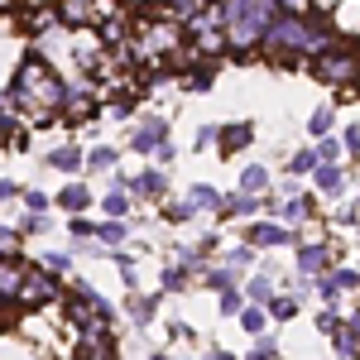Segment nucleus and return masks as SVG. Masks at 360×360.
<instances>
[{
    "instance_id": "423d86ee",
    "label": "nucleus",
    "mask_w": 360,
    "mask_h": 360,
    "mask_svg": "<svg viewBox=\"0 0 360 360\" xmlns=\"http://www.w3.org/2000/svg\"><path fill=\"white\" fill-rule=\"evenodd\" d=\"M115 188H125L130 197H149V202H159L168 193V173L164 168H144L135 178H115Z\"/></svg>"
},
{
    "instance_id": "2eb2a0df",
    "label": "nucleus",
    "mask_w": 360,
    "mask_h": 360,
    "mask_svg": "<svg viewBox=\"0 0 360 360\" xmlns=\"http://www.w3.org/2000/svg\"><path fill=\"white\" fill-rule=\"evenodd\" d=\"M101 207H106V221H130V212H135V197L125 193V188H111Z\"/></svg>"
},
{
    "instance_id": "f704fd0d",
    "label": "nucleus",
    "mask_w": 360,
    "mask_h": 360,
    "mask_svg": "<svg viewBox=\"0 0 360 360\" xmlns=\"http://www.w3.org/2000/svg\"><path fill=\"white\" fill-rule=\"evenodd\" d=\"M312 159H317V164H336V159H341V139H317V144H312Z\"/></svg>"
},
{
    "instance_id": "a19ab883",
    "label": "nucleus",
    "mask_w": 360,
    "mask_h": 360,
    "mask_svg": "<svg viewBox=\"0 0 360 360\" xmlns=\"http://www.w3.org/2000/svg\"><path fill=\"white\" fill-rule=\"evenodd\" d=\"M68 231H72V245H86V240L96 236V226L86 221V217H72V221H68Z\"/></svg>"
},
{
    "instance_id": "e433bc0d",
    "label": "nucleus",
    "mask_w": 360,
    "mask_h": 360,
    "mask_svg": "<svg viewBox=\"0 0 360 360\" xmlns=\"http://www.w3.org/2000/svg\"><path fill=\"white\" fill-rule=\"evenodd\" d=\"M183 86H193V91H207V86H212V68H207V63H193V72L183 77Z\"/></svg>"
},
{
    "instance_id": "a878e982",
    "label": "nucleus",
    "mask_w": 360,
    "mask_h": 360,
    "mask_svg": "<svg viewBox=\"0 0 360 360\" xmlns=\"http://www.w3.org/2000/svg\"><path fill=\"white\" fill-rule=\"evenodd\" d=\"M250 264H255V250H250L245 240H240V245H231L221 255V269H231V274H240V269H250Z\"/></svg>"
},
{
    "instance_id": "39448f33",
    "label": "nucleus",
    "mask_w": 360,
    "mask_h": 360,
    "mask_svg": "<svg viewBox=\"0 0 360 360\" xmlns=\"http://www.w3.org/2000/svg\"><path fill=\"white\" fill-rule=\"evenodd\" d=\"M336 269V245H327V240H303L298 245V274L303 278H322V274H332Z\"/></svg>"
},
{
    "instance_id": "37998d69",
    "label": "nucleus",
    "mask_w": 360,
    "mask_h": 360,
    "mask_svg": "<svg viewBox=\"0 0 360 360\" xmlns=\"http://www.w3.org/2000/svg\"><path fill=\"white\" fill-rule=\"evenodd\" d=\"M159 5H168V10H173V15H183V20H193L207 0H159Z\"/></svg>"
},
{
    "instance_id": "58836bf2",
    "label": "nucleus",
    "mask_w": 360,
    "mask_h": 360,
    "mask_svg": "<svg viewBox=\"0 0 360 360\" xmlns=\"http://www.w3.org/2000/svg\"><path fill=\"white\" fill-rule=\"evenodd\" d=\"M197 212L188 207V202H164V221H173V226H183V221H193Z\"/></svg>"
},
{
    "instance_id": "5701e85b",
    "label": "nucleus",
    "mask_w": 360,
    "mask_h": 360,
    "mask_svg": "<svg viewBox=\"0 0 360 360\" xmlns=\"http://www.w3.org/2000/svg\"><path fill=\"white\" fill-rule=\"evenodd\" d=\"M202 283L217 288V293H226V288H240V274H231V269H221V264H207V269H202Z\"/></svg>"
},
{
    "instance_id": "864d4df0",
    "label": "nucleus",
    "mask_w": 360,
    "mask_h": 360,
    "mask_svg": "<svg viewBox=\"0 0 360 360\" xmlns=\"http://www.w3.org/2000/svg\"><path fill=\"white\" fill-rule=\"evenodd\" d=\"M149 360H173V356H164V351H154V356H149Z\"/></svg>"
},
{
    "instance_id": "09e8293b",
    "label": "nucleus",
    "mask_w": 360,
    "mask_h": 360,
    "mask_svg": "<svg viewBox=\"0 0 360 360\" xmlns=\"http://www.w3.org/2000/svg\"><path fill=\"white\" fill-rule=\"evenodd\" d=\"M341 144H346V149H351V154H360V125H351V130H346V135H341Z\"/></svg>"
},
{
    "instance_id": "412c9836",
    "label": "nucleus",
    "mask_w": 360,
    "mask_h": 360,
    "mask_svg": "<svg viewBox=\"0 0 360 360\" xmlns=\"http://www.w3.org/2000/svg\"><path fill=\"white\" fill-rule=\"evenodd\" d=\"M278 207V221H307L312 217V197H283V202H274Z\"/></svg>"
},
{
    "instance_id": "6e6d98bb",
    "label": "nucleus",
    "mask_w": 360,
    "mask_h": 360,
    "mask_svg": "<svg viewBox=\"0 0 360 360\" xmlns=\"http://www.w3.org/2000/svg\"><path fill=\"white\" fill-rule=\"evenodd\" d=\"M356 274H360V264H356Z\"/></svg>"
},
{
    "instance_id": "7c9ffc66",
    "label": "nucleus",
    "mask_w": 360,
    "mask_h": 360,
    "mask_svg": "<svg viewBox=\"0 0 360 360\" xmlns=\"http://www.w3.org/2000/svg\"><path fill=\"white\" fill-rule=\"evenodd\" d=\"M20 202H25V212H34V217H49V193L44 188H25Z\"/></svg>"
},
{
    "instance_id": "cd10ccee",
    "label": "nucleus",
    "mask_w": 360,
    "mask_h": 360,
    "mask_svg": "<svg viewBox=\"0 0 360 360\" xmlns=\"http://www.w3.org/2000/svg\"><path fill=\"white\" fill-rule=\"evenodd\" d=\"M96 240L101 245H125L130 240V221H101L96 226Z\"/></svg>"
},
{
    "instance_id": "4c0bfd02",
    "label": "nucleus",
    "mask_w": 360,
    "mask_h": 360,
    "mask_svg": "<svg viewBox=\"0 0 360 360\" xmlns=\"http://www.w3.org/2000/svg\"><path fill=\"white\" fill-rule=\"evenodd\" d=\"M332 120H336V115H332V106H322V111H312V120H307V130H312L317 139H327V130H332Z\"/></svg>"
},
{
    "instance_id": "a211bd4d",
    "label": "nucleus",
    "mask_w": 360,
    "mask_h": 360,
    "mask_svg": "<svg viewBox=\"0 0 360 360\" xmlns=\"http://www.w3.org/2000/svg\"><path fill=\"white\" fill-rule=\"evenodd\" d=\"M49 168H58V173H77V168H82V144H58L53 154H49Z\"/></svg>"
},
{
    "instance_id": "f03ea898",
    "label": "nucleus",
    "mask_w": 360,
    "mask_h": 360,
    "mask_svg": "<svg viewBox=\"0 0 360 360\" xmlns=\"http://www.w3.org/2000/svg\"><path fill=\"white\" fill-rule=\"evenodd\" d=\"M307 72L317 77V82H327V86H356L360 82V53L351 49V44H327L322 53H312L307 58Z\"/></svg>"
},
{
    "instance_id": "7ed1b4c3",
    "label": "nucleus",
    "mask_w": 360,
    "mask_h": 360,
    "mask_svg": "<svg viewBox=\"0 0 360 360\" xmlns=\"http://www.w3.org/2000/svg\"><path fill=\"white\" fill-rule=\"evenodd\" d=\"M53 298H63V283L53 274H44L39 264H29L25 274H20L15 298H10V312H39V307H49Z\"/></svg>"
},
{
    "instance_id": "9d476101",
    "label": "nucleus",
    "mask_w": 360,
    "mask_h": 360,
    "mask_svg": "<svg viewBox=\"0 0 360 360\" xmlns=\"http://www.w3.org/2000/svg\"><path fill=\"white\" fill-rule=\"evenodd\" d=\"M221 154L226 159H236V154H240V149H250V144H255V125H250V120H240V125H221Z\"/></svg>"
},
{
    "instance_id": "bb28decb",
    "label": "nucleus",
    "mask_w": 360,
    "mask_h": 360,
    "mask_svg": "<svg viewBox=\"0 0 360 360\" xmlns=\"http://www.w3.org/2000/svg\"><path fill=\"white\" fill-rule=\"evenodd\" d=\"M264 312H269L274 322H288V317H298V298H293V293H274V298L264 303Z\"/></svg>"
},
{
    "instance_id": "aec40b11",
    "label": "nucleus",
    "mask_w": 360,
    "mask_h": 360,
    "mask_svg": "<svg viewBox=\"0 0 360 360\" xmlns=\"http://www.w3.org/2000/svg\"><path fill=\"white\" fill-rule=\"evenodd\" d=\"M188 207H193V212H221V193H217L212 183H193V193H188Z\"/></svg>"
},
{
    "instance_id": "393cba45",
    "label": "nucleus",
    "mask_w": 360,
    "mask_h": 360,
    "mask_svg": "<svg viewBox=\"0 0 360 360\" xmlns=\"http://www.w3.org/2000/svg\"><path fill=\"white\" fill-rule=\"evenodd\" d=\"M264 327H269V312H264V307H255V303H245V307H240V332H250V336H264Z\"/></svg>"
},
{
    "instance_id": "dca6fc26",
    "label": "nucleus",
    "mask_w": 360,
    "mask_h": 360,
    "mask_svg": "<svg viewBox=\"0 0 360 360\" xmlns=\"http://www.w3.org/2000/svg\"><path fill=\"white\" fill-rule=\"evenodd\" d=\"M58 207H63V212H72V217H82L86 207H91V193H86V183H68V188L58 193Z\"/></svg>"
},
{
    "instance_id": "72a5a7b5",
    "label": "nucleus",
    "mask_w": 360,
    "mask_h": 360,
    "mask_svg": "<svg viewBox=\"0 0 360 360\" xmlns=\"http://www.w3.org/2000/svg\"><path fill=\"white\" fill-rule=\"evenodd\" d=\"M49 217H34V212H25V217H20V226H15V231H20V236H49Z\"/></svg>"
},
{
    "instance_id": "79ce46f5",
    "label": "nucleus",
    "mask_w": 360,
    "mask_h": 360,
    "mask_svg": "<svg viewBox=\"0 0 360 360\" xmlns=\"http://www.w3.org/2000/svg\"><path fill=\"white\" fill-rule=\"evenodd\" d=\"M115 259H120V283H125V288L135 293V288H139V269H135V259H130V255H115Z\"/></svg>"
},
{
    "instance_id": "b1692460",
    "label": "nucleus",
    "mask_w": 360,
    "mask_h": 360,
    "mask_svg": "<svg viewBox=\"0 0 360 360\" xmlns=\"http://www.w3.org/2000/svg\"><path fill=\"white\" fill-rule=\"evenodd\" d=\"M39 269L53 274V278H63L68 269H72V255H68V250H44V255H39Z\"/></svg>"
},
{
    "instance_id": "473e14b6",
    "label": "nucleus",
    "mask_w": 360,
    "mask_h": 360,
    "mask_svg": "<svg viewBox=\"0 0 360 360\" xmlns=\"http://www.w3.org/2000/svg\"><path fill=\"white\" fill-rule=\"evenodd\" d=\"M250 360H278V336H255Z\"/></svg>"
},
{
    "instance_id": "f3484780",
    "label": "nucleus",
    "mask_w": 360,
    "mask_h": 360,
    "mask_svg": "<svg viewBox=\"0 0 360 360\" xmlns=\"http://www.w3.org/2000/svg\"><path fill=\"white\" fill-rule=\"evenodd\" d=\"M125 312H130V322H135V327H149V322H154V312H159V298L130 293V298H125Z\"/></svg>"
},
{
    "instance_id": "c03bdc74",
    "label": "nucleus",
    "mask_w": 360,
    "mask_h": 360,
    "mask_svg": "<svg viewBox=\"0 0 360 360\" xmlns=\"http://www.w3.org/2000/svg\"><path fill=\"white\" fill-rule=\"evenodd\" d=\"M164 332H168V341H197V332L188 327V322H168Z\"/></svg>"
},
{
    "instance_id": "6ab92c4d",
    "label": "nucleus",
    "mask_w": 360,
    "mask_h": 360,
    "mask_svg": "<svg viewBox=\"0 0 360 360\" xmlns=\"http://www.w3.org/2000/svg\"><path fill=\"white\" fill-rule=\"evenodd\" d=\"M240 293H245V303L264 307V303H269V298L278 293V288H274V274H255V278L245 283V288H240Z\"/></svg>"
},
{
    "instance_id": "0eeeda50",
    "label": "nucleus",
    "mask_w": 360,
    "mask_h": 360,
    "mask_svg": "<svg viewBox=\"0 0 360 360\" xmlns=\"http://www.w3.org/2000/svg\"><path fill=\"white\" fill-rule=\"evenodd\" d=\"M164 139H168V120L164 115H144L135 130H130V149H135V154H154Z\"/></svg>"
},
{
    "instance_id": "f257e3e1",
    "label": "nucleus",
    "mask_w": 360,
    "mask_h": 360,
    "mask_svg": "<svg viewBox=\"0 0 360 360\" xmlns=\"http://www.w3.org/2000/svg\"><path fill=\"white\" fill-rule=\"evenodd\" d=\"M5 91H10V111H25L34 120H53L68 106V82L58 77L44 58H25Z\"/></svg>"
},
{
    "instance_id": "4d7b16f0",
    "label": "nucleus",
    "mask_w": 360,
    "mask_h": 360,
    "mask_svg": "<svg viewBox=\"0 0 360 360\" xmlns=\"http://www.w3.org/2000/svg\"><path fill=\"white\" fill-rule=\"evenodd\" d=\"M356 86H360V82H356Z\"/></svg>"
},
{
    "instance_id": "6e6552de",
    "label": "nucleus",
    "mask_w": 360,
    "mask_h": 360,
    "mask_svg": "<svg viewBox=\"0 0 360 360\" xmlns=\"http://www.w3.org/2000/svg\"><path fill=\"white\" fill-rule=\"evenodd\" d=\"M0 360H44V351L25 332H0Z\"/></svg>"
},
{
    "instance_id": "ddd939ff",
    "label": "nucleus",
    "mask_w": 360,
    "mask_h": 360,
    "mask_svg": "<svg viewBox=\"0 0 360 360\" xmlns=\"http://www.w3.org/2000/svg\"><path fill=\"white\" fill-rule=\"evenodd\" d=\"M188 283H193V274H188L178 259H164V269H159V293H188Z\"/></svg>"
},
{
    "instance_id": "c85d7f7f",
    "label": "nucleus",
    "mask_w": 360,
    "mask_h": 360,
    "mask_svg": "<svg viewBox=\"0 0 360 360\" xmlns=\"http://www.w3.org/2000/svg\"><path fill=\"white\" fill-rule=\"evenodd\" d=\"M332 283L341 288V293H360V274H356V264H336V269H332Z\"/></svg>"
},
{
    "instance_id": "20e7f679",
    "label": "nucleus",
    "mask_w": 360,
    "mask_h": 360,
    "mask_svg": "<svg viewBox=\"0 0 360 360\" xmlns=\"http://www.w3.org/2000/svg\"><path fill=\"white\" fill-rule=\"evenodd\" d=\"M245 245L250 250H278V245H303V236L293 226H278V221H250Z\"/></svg>"
},
{
    "instance_id": "de8ad7c7",
    "label": "nucleus",
    "mask_w": 360,
    "mask_h": 360,
    "mask_svg": "<svg viewBox=\"0 0 360 360\" xmlns=\"http://www.w3.org/2000/svg\"><path fill=\"white\" fill-rule=\"evenodd\" d=\"M25 193V188H20V183H10V178H0V202H15V197Z\"/></svg>"
},
{
    "instance_id": "1a4fd4ad",
    "label": "nucleus",
    "mask_w": 360,
    "mask_h": 360,
    "mask_svg": "<svg viewBox=\"0 0 360 360\" xmlns=\"http://www.w3.org/2000/svg\"><path fill=\"white\" fill-rule=\"evenodd\" d=\"M264 212V197H250V193H231V197H221V221H236V217H259Z\"/></svg>"
},
{
    "instance_id": "8fccbe9b",
    "label": "nucleus",
    "mask_w": 360,
    "mask_h": 360,
    "mask_svg": "<svg viewBox=\"0 0 360 360\" xmlns=\"http://www.w3.org/2000/svg\"><path fill=\"white\" fill-rule=\"evenodd\" d=\"M346 332H351V336H356V341H360V303H356V312L346 317Z\"/></svg>"
},
{
    "instance_id": "a18cd8bd",
    "label": "nucleus",
    "mask_w": 360,
    "mask_h": 360,
    "mask_svg": "<svg viewBox=\"0 0 360 360\" xmlns=\"http://www.w3.org/2000/svg\"><path fill=\"white\" fill-rule=\"evenodd\" d=\"M217 135H221V125H202V130H197V149H212Z\"/></svg>"
},
{
    "instance_id": "4be33fe9",
    "label": "nucleus",
    "mask_w": 360,
    "mask_h": 360,
    "mask_svg": "<svg viewBox=\"0 0 360 360\" xmlns=\"http://www.w3.org/2000/svg\"><path fill=\"white\" fill-rule=\"evenodd\" d=\"M82 168H86V173H106V168H115V144H96V149H86Z\"/></svg>"
},
{
    "instance_id": "4468645a",
    "label": "nucleus",
    "mask_w": 360,
    "mask_h": 360,
    "mask_svg": "<svg viewBox=\"0 0 360 360\" xmlns=\"http://www.w3.org/2000/svg\"><path fill=\"white\" fill-rule=\"evenodd\" d=\"M236 193L264 197V193H269V168H264V164H250V168H240V183H236Z\"/></svg>"
},
{
    "instance_id": "c9c22d12",
    "label": "nucleus",
    "mask_w": 360,
    "mask_h": 360,
    "mask_svg": "<svg viewBox=\"0 0 360 360\" xmlns=\"http://www.w3.org/2000/svg\"><path fill=\"white\" fill-rule=\"evenodd\" d=\"M217 307H221V317H240V307H245V293H240V288H226Z\"/></svg>"
},
{
    "instance_id": "9b49d317",
    "label": "nucleus",
    "mask_w": 360,
    "mask_h": 360,
    "mask_svg": "<svg viewBox=\"0 0 360 360\" xmlns=\"http://www.w3.org/2000/svg\"><path fill=\"white\" fill-rule=\"evenodd\" d=\"M332 20H336L332 34H341V39H351V34H356V39H360V0H336V5H332Z\"/></svg>"
},
{
    "instance_id": "3c124183",
    "label": "nucleus",
    "mask_w": 360,
    "mask_h": 360,
    "mask_svg": "<svg viewBox=\"0 0 360 360\" xmlns=\"http://www.w3.org/2000/svg\"><path fill=\"white\" fill-rule=\"evenodd\" d=\"M154 159H159V164H173V144H168V139L159 144V149H154Z\"/></svg>"
},
{
    "instance_id": "f8f14e48",
    "label": "nucleus",
    "mask_w": 360,
    "mask_h": 360,
    "mask_svg": "<svg viewBox=\"0 0 360 360\" xmlns=\"http://www.w3.org/2000/svg\"><path fill=\"white\" fill-rule=\"evenodd\" d=\"M312 183H317V193H327V197L346 193V173H341L336 164H317L312 168Z\"/></svg>"
},
{
    "instance_id": "49530a36",
    "label": "nucleus",
    "mask_w": 360,
    "mask_h": 360,
    "mask_svg": "<svg viewBox=\"0 0 360 360\" xmlns=\"http://www.w3.org/2000/svg\"><path fill=\"white\" fill-rule=\"evenodd\" d=\"M20 245V231H15V226H5L0 221V250H15Z\"/></svg>"
},
{
    "instance_id": "5fc2aeb1",
    "label": "nucleus",
    "mask_w": 360,
    "mask_h": 360,
    "mask_svg": "<svg viewBox=\"0 0 360 360\" xmlns=\"http://www.w3.org/2000/svg\"><path fill=\"white\" fill-rule=\"evenodd\" d=\"M356 236H360V221H356Z\"/></svg>"
},
{
    "instance_id": "603ef678",
    "label": "nucleus",
    "mask_w": 360,
    "mask_h": 360,
    "mask_svg": "<svg viewBox=\"0 0 360 360\" xmlns=\"http://www.w3.org/2000/svg\"><path fill=\"white\" fill-rule=\"evenodd\" d=\"M202 360H236V356H231V351H207Z\"/></svg>"
},
{
    "instance_id": "c756f323",
    "label": "nucleus",
    "mask_w": 360,
    "mask_h": 360,
    "mask_svg": "<svg viewBox=\"0 0 360 360\" xmlns=\"http://www.w3.org/2000/svg\"><path fill=\"white\" fill-rule=\"evenodd\" d=\"M341 327H346V317H341L336 307H317V332L322 336H336Z\"/></svg>"
},
{
    "instance_id": "ea45409f",
    "label": "nucleus",
    "mask_w": 360,
    "mask_h": 360,
    "mask_svg": "<svg viewBox=\"0 0 360 360\" xmlns=\"http://www.w3.org/2000/svg\"><path fill=\"white\" fill-rule=\"evenodd\" d=\"M312 168H317V159H312V149H298V154L288 159V173H293V178H303V173H312Z\"/></svg>"
},
{
    "instance_id": "2f4dec72",
    "label": "nucleus",
    "mask_w": 360,
    "mask_h": 360,
    "mask_svg": "<svg viewBox=\"0 0 360 360\" xmlns=\"http://www.w3.org/2000/svg\"><path fill=\"white\" fill-rule=\"evenodd\" d=\"M332 346H336V356H341V360H360V341H356L351 332H346V327H341V332L332 336Z\"/></svg>"
}]
</instances>
